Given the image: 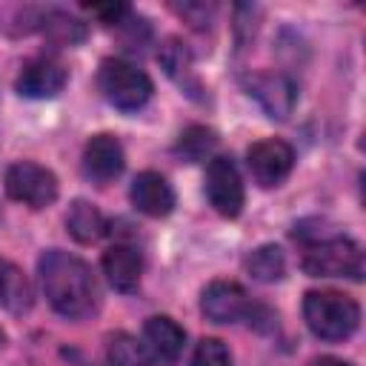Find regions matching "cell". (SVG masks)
<instances>
[{
  "label": "cell",
  "mask_w": 366,
  "mask_h": 366,
  "mask_svg": "<svg viewBox=\"0 0 366 366\" xmlns=\"http://www.w3.org/2000/svg\"><path fill=\"white\" fill-rule=\"evenodd\" d=\"M37 274L51 309L69 320L89 317L97 309V280L86 260L63 249H49L37 260Z\"/></svg>",
  "instance_id": "obj_1"
},
{
  "label": "cell",
  "mask_w": 366,
  "mask_h": 366,
  "mask_svg": "<svg viewBox=\"0 0 366 366\" xmlns=\"http://www.w3.org/2000/svg\"><path fill=\"white\" fill-rule=\"evenodd\" d=\"M303 320L320 340H346L360 323V306L343 292L315 289L303 297Z\"/></svg>",
  "instance_id": "obj_2"
},
{
  "label": "cell",
  "mask_w": 366,
  "mask_h": 366,
  "mask_svg": "<svg viewBox=\"0 0 366 366\" xmlns=\"http://www.w3.org/2000/svg\"><path fill=\"white\" fill-rule=\"evenodd\" d=\"M303 272L312 277H363V252L355 240L343 234H329V237H315L303 249L300 260Z\"/></svg>",
  "instance_id": "obj_3"
},
{
  "label": "cell",
  "mask_w": 366,
  "mask_h": 366,
  "mask_svg": "<svg viewBox=\"0 0 366 366\" xmlns=\"http://www.w3.org/2000/svg\"><path fill=\"white\" fill-rule=\"evenodd\" d=\"M97 86L103 92V97L114 106V109H123V112H137L149 103L154 86H152V77L137 69L134 63L129 60H120V57H106L100 63V71H97Z\"/></svg>",
  "instance_id": "obj_4"
},
{
  "label": "cell",
  "mask_w": 366,
  "mask_h": 366,
  "mask_svg": "<svg viewBox=\"0 0 366 366\" xmlns=\"http://www.w3.org/2000/svg\"><path fill=\"white\" fill-rule=\"evenodd\" d=\"M6 192L11 200L29 206V209H46L57 197V177L40 163L17 160L6 169Z\"/></svg>",
  "instance_id": "obj_5"
},
{
  "label": "cell",
  "mask_w": 366,
  "mask_h": 366,
  "mask_svg": "<svg viewBox=\"0 0 366 366\" xmlns=\"http://www.w3.org/2000/svg\"><path fill=\"white\" fill-rule=\"evenodd\" d=\"M203 189H206V197H209V203L217 214L237 217L243 212L246 192H243V180H240V172H237L232 157L217 154V157L209 160Z\"/></svg>",
  "instance_id": "obj_6"
},
{
  "label": "cell",
  "mask_w": 366,
  "mask_h": 366,
  "mask_svg": "<svg viewBox=\"0 0 366 366\" xmlns=\"http://www.w3.org/2000/svg\"><path fill=\"white\" fill-rule=\"evenodd\" d=\"M246 163H249L252 177L263 189H272L289 177V172L295 166V149L280 137H266V140H257L249 146Z\"/></svg>",
  "instance_id": "obj_7"
},
{
  "label": "cell",
  "mask_w": 366,
  "mask_h": 366,
  "mask_svg": "<svg viewBox=\"0 0 366 366\" xmlns=\"http://www.w3.org/2000/svg\"><path fill=\"white\" fill-rule=\"evenodd\" d=\"M200 309L212 323H237L254 317V303L234 280H214L200 295Z\"/></svg>",
  "instance_id": "obj_8"
},
{
  "label": "cell",
  "mask_w": 366,
  "mask_h": 366,
  "mask_svg": "<svg viewBox=\"0 0 366 366\" xmlns=\"http://www.w3.org/2000/svg\"><path fill=\"white\" fill-rule=\"evenodd\" d=\"M246 89L260 103V109L274 120H286L297 103L295 83L280 71H254L246 80Z\"/></svg>",
  "instance_id": "obj_9"
},
{
  "label": "cell",
  "mask_w": 366,
  "mask_h": 366,
  "mask_svg": "<svg viewBox=\"0 0 366 366\" xmlns=\"http://www.w3.org/2000/svg\"><path fill=\"white\" fill-rule=\"evenodd\" d=\"M66 80H69V74H66L63 63H57L51 57H34L20 69L17 92L23 97H31V100H46V97L60 94Z\"/></svg>",
  "instance_id": "obj_10"
},
{
  "label": "cell",
  "mask_w": 366,
  "mask_h": 366,
  "mask_svg": "<svg viewBox=\"0 0 366 366\" xmlns=\"http://www.w3.org/2000/svg\"><path fill=\"white\" fill-rule=\"evenodd\" d=\"M123 146L114 134H94L83 149V174L94 183H109L123 172Z\"/></svg>",
  "instance_id": "obj_11"
},
{
  "label": "cell",
  "mask_w": 366,
  "mask_h": 366,
  "mask_svg": "<svg viewBox=\"0 0 366 366\" xmlns=\"http://www.w3.org/2000/svg\"><path fill=\"white\" fill-rule=\"evenodd\" d=\"M137 212L149 217H166L174 209V189L160 172H140L129 192Z\"/></svg>",
  "instance_id": "obj_12"
},
{
  "label": "cell",
  "mask_w": 366,
  "mask_h": 366,
  "mask_svg": "<svg viewBox=\"0 0 366 366\" xmlns=\"http://www.w3.org/2000/svg\"><path fill=\"white\" fill-rule=\"evenodd\" d=\"M103 274L117 292H132L143 274V254L129 243H114L103 252Z\"/></svg>",
  "instance_id": "obj_13"
},
{
  "label": "cell",
  "mask_w": 366,
  "mask_h": 366,
  "mask_svg": "<svg viewBox=\"0 0 366 366\" xmlns=\"http://www.w3.org/2000/svg\"><path fill=\"white\" fill-rule=\"evenodd\" d=\"M143 337H146L149 352H152L157 360H177V355L183 352V343H186L183 326L174 323V320L166 317V315L149 317L146 326H143Z\"/></svg>",
  "instance_id": "obj_14"
},
{
  "label": "cell",
  "mask_w": 366,
  "mask_h": 366,
  "mask_svg": "<svg viewBox=\"0 0 366 366\" xmlns=\"http://www.w3.org/2000/svg\"><path fill=\"white\" fill-rule=\"evenodd\" d=\"M66 229L77 243H94L106 234V217L94 203L74 200L66 212Z\"/></svg>",
  "instance_id": "obj_15"
},
{
  "label": "cell",
  "mask_w": 366,
  "mask_h": 366,
  "mask_svg": "<svg viewBox=\"0 0 366 366\" xmlns=\"http://www.w3.org/2000/svg\"><path fill=\"white\" fill-rule=\"evenodd\" d=\"M106 360H109V366H160V360L149 352L146 343H140V340H134L132 335H123V332L109 337Z\"/></svg>",
  "instance_id": "obj_16"
},
{
  "label": "cell",
  "mask_w": 366,
  "mask_h": 366,
  "mask_svg": "<svg viewBox=\"0 0 366 366\" xmlns=\"http://www.w3.org/2000/svg\"><path fill=\"white\" fill-rule=\"evenodd\" d=\"M246 272L257 280V283H274L286 274V254L280 246L274 243H266V246H257L249 257H246Z\"/></svg>",
  "instance_id": "obj_17"
},
{
  "label": "cell",
  "mask_w": 366,
  "mask_h": 366,
  "mask_svg": "<svg viewBox=\"0 0 366 366\" xmlns=\"http://www.w3.org/2000/svg\"><path fill=\"white\" fill-rule=\"evenodd\" d=\"M160 63L166 69V74L180 83L183 89H197V80H194V71H192V51L186 49V43L180 40H166V46L160 49Z\"/></svg>",
  "instance_id": "obj_18"
},
{
  "label": "cell",
  "mask_w": 366,
  "mask_h": 366,
  "mask_svg": "<svg viewBox=\"0 0 366 366\" xmlns=\"http://www.w3.org/2000/svg\"><path fill=\"white\" fill-rule=\"evenodd\" d=\"M0 303L9 306L11 312H23V309L31 306L29 280H26L11 263H3V274H0Z\"/></svg>",
  "instance_id": "obj_19"
},
{
  "label": "cell",
  "mask_w": 366,
  "mask_h": 366,
  "mask_svg": "<svg viewBox=\"0 0 366 366\" xmlns=\"http://www.w3.org/2000/svg\"><path fill=\"white\" fill-rule=\"evenodd\" d=\"M212 146H214V134L209 129H203V126H192V129H186L180 134L177 152L186 160H200V157H206L212 152Z\"/></svg>",
  "instance_id": "obj_20"
},
{
  "label": "cell",
  "mask_w": 366,
  "mask_h": 366,
  "mask_svg": "<svg viewBox=\"0 0 366 366\" xmlns=\"http://www.w3.org/2000/svg\"><path fill=\"white\" fill-rule=\"evenodd\" d=\"M192 366H232V355H229V349H226L223 340H217V337H203V340L194 346Z\"/></svg>",
  "instance_id": "obj_21"
},
{
  "label": "cell",
  "mask_w": 366,
  "mask_h": 366,
  "mask_svg": "<svg viewBox=\"0 0 366 366\" xmlns=\"http://www.w3.org/2000/svg\"><path fill=\"white\" fill-rule=\"evenodd\" d=\"M46 29H49L57 40H63V43H74V40H80V37H83V26H80L74 17L60 14V11H54V14H51V23H46Z\"/></svg>",
  "instance_id": "obj_22"
},
{
  "label": "cell",
  "mask_w": 366,
  "mask_h": 366,
  "mask_svg": "<svg viewBox=\"0 0 366 366\" xmlns=\"http://www.w3.org/2000/svg\"><path fill=\"white\" fill-rule=\"evenodd\" d=\"M186 20H192L194 26H203V23H209L212 20V6H206V3H183V6H174Z\"/></svg>",
  "instance_id": "obj_23"
},
{
  "label": "cell",
  "mask_w": 366,
  "mask_h": 366,
  "mask_svg": "<svg viewBox=\"0 0 366 366\" xmlns=\"http://www.w3.org/2000/svg\"><path fill=\"white\" fill-rule=\"evenodd\" d=\"M92 14H97L103 23H120V17L126 14V6L123 3H106V6H89Z\"/></svg>",
  "instance_id": "obj_24"
},
{
  "label": "cell",
  "mask_w": 366,
  "mask_h": 366,
  "mask_svg": "<svg viewBox=\"0 0 366 366\" xmlns=\"http://www.w3.org/2000/svg\"><path fill=\"white\" fill-rule=\"evenodd\" d=\"M309 366H352V363L340 360V357H332V355H323V357H315Z\"/></svg>",
  "instance_id": "obj_25"
},
{
  "label": "cell",
  "mask_w": 366,
  "mask_h": 366,
  "mask_svg": "<svg viewBox=\"0 0 366 366\" xmlns=\"http://www.w3.org/2000/svg\"><path fill=\"white\" fill-rule=\"evenodd\" d=\"M0 274H3V263H0Z\"/></svg>",
  "instance_id": "obj_26"
}]
</instances>
